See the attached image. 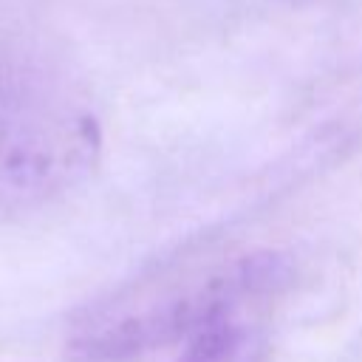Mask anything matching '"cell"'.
<instances>
[{"label":"cell","instance_id":"cell-1","mask_svg":"<svg viewBox=\"0 0 362 362\" xmlns=\"http://www.w3.org/2000/svg\"><path fill=\"white\" fill-rule=\"evenodd\" d=\"M102 127L79 79L25 40H0V221L57 204L99 161Z\"/></svg>","mask_w":362,"mask_h":362},{"label":"cell","instance_id":"cell-2","mask_svg":"<svg viewBox=\"0 0 362 362\" xmlns=\"http://www.w3.org/2000/svg\"><path fill=\"white\" fill-rule=\"evenodd\" d=\"M229 263L187 277H144L85 305L68 328L76 362H139L178 348L223 288Z\"/></svg>","mask_w":362,"mask_h":362}]
</instances>
